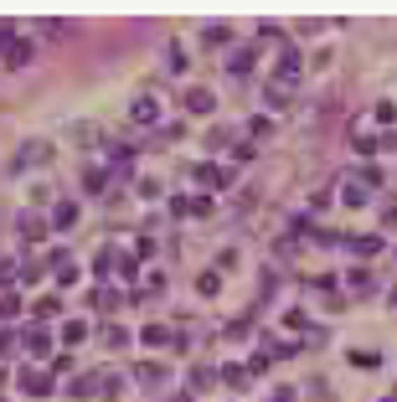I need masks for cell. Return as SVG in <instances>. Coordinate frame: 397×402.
<instances>
[{
  "label": "cell",
  "mask_w": 397,
  "mask_h": 402,
  "mask_svg": "<svg viewBox=\"0 0 397 402\" xmlns=\"http://www.w3.org/2000/svg\"><path fill=\"white\" fill-rule=\"evenodd\" d=\"M16 346H21V335H16V330H0V361L16 356Z\"/></svg>",
  "instance_id": "obj_30"
},
{
  "label": "cell",
  "mask_w": 397,
  "mask_h": 402,
  "mask_svg": "<svg viewBox=\"0 0 397 402\" xmlns=\"http://www.w3.org/2000/svg\"><path fill=\"white\" fill-rule=\"evenodd\" d=\"M88 304H93V309H109V315H114V309L124 304V300H119V289H109V284H103V289L88 294Z\"/></svg>",
  "instance_id": "obj_20"
},
{
  "label": "cell",
  "mask_w": 397,
  "mask_h": 402,
  "mask_svg": "<svg viewBox=\"0 0 397 402\" xmlns=\"http://www.w3.org/2000/svg\"><path fill=\"white\" fill-rule=\"evenodd\" d=\"M83 335H88V325H83V320H68V325H62V341H68V346H77Z\"/></svg>",
  "instance_id": "obj_33"
},
{
  "label": "cell",
  "mask_w": 397,
  "mask_h": 402,
  "mask_svg": "<svg viewBox=\"0 0 397 402\" xmlns=\"http://www.w3.org/2000/svg\"><path fill=\"white\" fill-rule=\"evenodd\" d=\"M397 119V103H377V124H392Z\"/></svg>",
  "instance_id": "obj_45"
},
{
  "label": "cell",
  "mask_w": 397,
  "mask_h": 402,
  "mask_svg": "<svg viewBox=\"0 0 397 402\" xmlns=\"http://www.w3.org/2000/svg\"><path fill=\"white\" fill-rule=\"evenodd\" d=\"M340 248H351L356 258H377L382 253V238H377V232H366V238H340Z\"/></svg>",
  "instance_id": "obj_12"
},
{
  "label": "cell",
  "mask_w": 397,
  "mask_h": 402,
  "mask_svg": "<svg viewBox=\"0 0 397 402\" xmlns=\"http://www.w3.org/2000/svg\"><path fill=\"white\" fill-rule=\"evenodd\" d=\"M57 160V145L52 139H26L21 155H16V171H26V165H52Z\"/></svg>",
  "instance_id": "obj_2"
},
{
  "label": "cell",
  "mask_w": 397,
  "mask_h": 402,
  "mask_svg": "<svg viewBox=\"0 0 397 402\" xmlns=\"http://www.w3.org/2000/svg\"><path fill=\"white\" fill-rule=\"evenodd\" d=\"M129 119H135V124H160V98H155V93H140L135 103H129Z\"/></svg>",
  "instance_id": "obj_6"
},
{
  "label": "cell",
  "mask_w": 397,
  "mask_h": 402,
  "mask_svg": "<svg viewBox=\"0 0 397 402\" xmlns=\"http://www.w3.org/2000/svg\"><path fill=\"white\" fill-rule=\"evenodd\" d=\"M83 186H88V196H103V186H109V171H103V165H88V171H83Z\"/></svg>",
  "instance_id": "obj_21"
},
{
  "label": "cell",
  "mask_w": 397,
  "mask_h": 402,
  "mask_svg": "<svg viewBox=\"0 0 397 402\" xmlns=\"http://www.w3.org/2000/svg\"><path fill=\"white\" fill-rule=\"evenodd\" d=\"M165 72H176V77L186 72V47H181V42H170V47H165Z\"/></svg>",
  "instance_id": "obj_22"
},
{
  "label": "cell",
  "mask_w": 397,
  "mask_h": 402,
  "mask_svg": "<svg viewBox=\"0 0 397 402\" xmlns=\"http://www.w3.org/2000/svg\"><path fill=\"white\" fill-rule=\"evenodd\" d=\"M269 402H294V387H279V392H274Z\"/></svg>",
  "instance_id": "obj_47"
},
{
  "label": "cell",
  "mask_w": 397,
  "mask_h": 402,
  "mask_svg": "<svg viewBox=\"0 0 397 402\" xmlns=\"http://www.w3.org/2000/svg\"><path fill=\"white\" fill-rule=\"evenodd\" d=\"M21 351H31V356H47V351H52V335H47L42 325H26V330H21Z\"/></svg>",
  "instance_id": "obj_10"
},
{
  "label": "cell",
  "mask_w": 397,
  "mask_h": 402,
  "mask_svg": "<svg viewBox=\"0 0 397 402\" xmlns=\"http://www.w3.org/2000/svg\"><path fill=\"white\" fill-rule=\"evenodd\" d=\"M181 109L191 114V119H211V114H217V93H211V88H186V98H181Z\"/></svg>",
  "instance_id": "obj_1"
},
{
  "label": "cell",
  "mask_w": 397,
  "mask_h": 402,
  "mask_svg": "<svg viewBox=\"0 0 397 402\" xmlns=\"http://www.w3.org/2000/svg\"><path fill=\"white\" fill-rule=\"evenodd\" d=\"M382 227H397V201H382Z\"/></svg>",
  "instance_id": "obj_46"
},
{
  "label": "cell",
  "mask_w": 397,
  "mask_h": 402,
  "mask_svg": "<svg viewBox=\"0 0 397 402\" xmlns=\"http://www.w3.org/2000/svg\"><path fill=\"white\" fill-rule=\"evenodd\" d=\"M284 325H289V330H315V325H310V315H304V309H284Z\"/></svg>",
  "instance_id": "obj_32"
},
{
  "label": "cell",
  "mask_w": 397,
  "mask_h": 402,
  "mask_svg": "<svg viewBox=\"0 0 397 402\" xmlns=\"http://www.w3.org/2000/svg\"><path fill=\"white\" fill-rule=\"evenodd\" d=\"M0 57H6V68H10V72H16V68H26V62L36 57V47L26 42V36H16V42H10L6 52H0Z\"/></svg>",
  "instance_id": "obj_9"
},
{
  "label": "cell",
  "mask_w": 397,
  "mask_h": 402,
  "mask_svg": "<svg viewBox=\"0 0 397 402\" xmlns=\"http://www.w3.org/2000/svg\"><path fill=\"white\" fill-rule=\"evenodd\" d=\"M263 98H269V109H289V103H294V88H289V83H279V77H269Z\"/></svg>",
  "instance_id": "obj_13"
},
{
  "label": "cell",
  "mask_w": 397,
  "mask_h": 402,
  "mask_svg": "<svg viewBox=\"0 0 397 402\" xmlns=\"http://www.w3.org/2000/svg\"><path fill=\"white\" fill-rule=\"evenodd\" d=\"M140 341H144V346H165V341H170V330H165V325H144V330H140Z\"/></svg>",
  "instance_id": "obj_29"
},
{
  "label": "cell",
  "mask_w": 397,
  "mask_h": 402,
  "mask_svg": "<svg viewBox=\"0 0 397 402\" xmlns=\"http://www.w3.org/2000/svg\"><path fill=\"white\" fill-rule=\"evenodd\" d=\"M98 392H103V397H119V392H124V377L103 366V371H98Z\"/></svg>",
  "instance_id": "obj_23"
},
{
  "label": "cell",
  "mask_w": 397,
  "mask_h": 402,
  "mask_svg": "<svg viewBox=\"0 0 397 402\" xmlns=\"http://www.w3.org/2000/svg\"><path fill=\"white\" fill-rule=\"evenodd\" d=\"M16 232H21L26 242H42L47 238V222H42V217H31V212H21L16 217Z\"/></svg>",
  "instance_id": "obj_15"
},
{
  "label": "cell",
  "mask_w": 397,
  "mask_h": 402,
  "mask_svg": "<svg viewBox=\"0 0 397 402\" xmlns=\"http://www.w3.org/2000/svg\"><path fill=\"white\" fill-rule=\"evenodd\" d=\"M263 134H274V119H269V114H258V119H248V139H253V145H258Z\"/></svg>",
  "instance_id": "obj_27"
},
{
  "label": "cell",
  "mask_w": 397,
  "mask_h": 402,
  "mask_svg": "<svg viewBox=\"0 0 397 402\" xmlns=\"http://www.w3.org/2000/svg\"><path fill=\"white\" fill-rule=\"evenodd\" d=\"M191 206H196V196H170V217H191Z\"/></svg>",
  "instance_id": "obj_39"
},
{
  "label": "cell",
  "mask_w": 397,
  "mask_h": 402,
  "mask_svg": "<svg viewBox=\"0 0 397 402\" xmlns=\"http://www.w3.org/2000/svg\"><path fill=\"white\" fill-rule=\"evenodd\" d=\"M160 191H165V186H160L155 176H144V180H140V196H144V201H160Z\"/></svg>",
  "instance_id": "obj_36"
},
{
  "label": "cell",
  "mask_w": 397,
  "mask_h": 402,
  "mask_svg": "<svg viewBox=\"0 0 397 402\" xmlns=\"http://www.w3.org/2000/svg\"><path fill=\"white\" fill-rule=\"evenodd\" d=\"M202 36H207V47H227V42H232V31H227V26H207Z\"/></svg>",
  "instance_id": "obj_31"
},
{
  "label": "cell",
  "mask_w": 397,
  "mask_h": 402,
  "mask_svg": "<svg viewBox=\"0 0 397 402\" xmlns=\"http://www.w3.org/2000/svg\"><path fill=\"white\" fill-rule=\"evenodd\" d=\"M52 279H57L62 289H73V284H77V263H73V258H68V263H57V268H52Z\"/></svg>",
  "instance_id": "obj_28"
},
{
  "label": "cell",
  "mask_w": 397,
  "mask_h": 402,
  "mask_svg": "<svg viewBox=\"0 0 397 402\" xmlns=\"http://www.w3.org/2000/svg\"><path fill=\"white\" fill-rule=\"evenodd\" d=\"M382 402H397V392H392V397H382Z\"/></svg>",
  "instance_id": "obj_49"
},
{
  "label": "cell",
  "mask_w": 397,
  "mask_h": 402,
  "mask_svg": "<svg viewBox=\"0 0 397 402\" xmlns=\"http://www.w3.org/2000/svg\"><path fill=\"white\" fill-rule=\"evenodd\" d=\"M52 227H57V232L77 227V201H57V206H52Z\"/></svg>",
  "instance_id": "obj_18"
},
{
  "label": "cell",
  "mask_w": 397,
  "mask_h": 402,
  "mask_svg": "<svg viewBox=\"0 0 397 402\" xmlns=\"http://www.w3.org/2000/svg\"><path fill=\"white\" fill-rule=\"evenodd\" d=\"M16 387H21L26 397H52V371H26V366H21Z\"/></svg>",
  "instance_id": "obj_5"
},
{
  "label": "cell",
  "mask_w": 397,
  "mask_h": 402,
  "mask_svg": "<svg viewBox=\"0 0 397 402\" xmlns=\"http://www.w3.org/2000/svg\"><path fill=\"white\" fill-rule=\"evenodd\" d=\"M57 309H62L57 300H36V325H42V320H52V315H57Z\"/></svg>",
  "instance_id": "obj_40"
},
{
  "label": "cell",
  "mask_w": 397,
  "mask_h": 402,
  "mask_svg": "<svg viewBox=\"0 0 397 402\" xmlns=\"http://www.w3.org/2000/svg\"><path fill=\"white\" fill-rule=\"evenodd\" d=\"M42 279H47V263H36V258H21V274H16L21 289H31V284H42Z\"/></svg>",
  "instance_id": "obj_19"
},
{
  "label": "cell",
  "mask_w": 397,
  "mask_h": 402,
  "mask_svg": "<svg viewBox=\"0 0 397 402\" xmlns=\"http://www.w3.org/2000/svg\"><path fill=\"white\" fill-rule=\"evenodd\" d=\"M93 392H98V371H93V377H77V382L68 387V397H77V402H88Z\"/></svg>",
  "instance_id": "obj_25"
},
{
  "label": "cell",
  "mask_w": 397,
  "mask_h": 402,
  "mask_svg": "<svg viewBox=\"0 0 397 402\" xmlns=\"http://www.w3.org/2000/svg\"><path fill=\"white\" fill-rule=\"evenodd\" d=\"M248 330H253V320H232V325H227V335H232V341H243Z\"/></svg>",
  "instance_id": "obj_44"
},
{
  "label": "cell",
  "mask_w": 397,
  "mask_h": 402,
  "mask_svg": "<svg viewBox=\"0 0 397 402\" xmlns=\"http://www.w3.org/2000/svg\"><path fill=\"white\" fill-rule=\"evenodd\" d=\"M299 72H304V57H299V52H294V47L284 42V47H279V68H274V77L294 88V83H299Z\"/></svg>",
  "instance_id": "obj_3"
},
{
  "label": "cell",
  "mask_w": 397,
  "mask_h": 402,
  "mask_svg": "<svg viewBox=\"0 0 397 402\" xmlns=\"http://www.w3.org/2000/svg\"><path fill=\"white\" fill-rule=\"evenodd\" d=\"M346 289L356 294V300H366V294H372V289H377V279H372V268H351V274H346Z\"/></svg>",
  "instance_id": "obj_14"
},
{
  "label": "cell",
  "mask_w": 397,
  "mask_h": 402,
  "mask_svg": "<svg viewBox=\"0 0 397 402\" xmlns=\"http://www.w3.org/2000/svg\"><path fill=\"white\" fill-rule=\"evenodd\" d=\"M21 315V294H6V300H0V320H16Z\"/></svg>",
  "instance_id": "obj_37"
},
{
  "label": "cell",
  "mask_w": 397,
  "mask_h": 402,
  "mask_svg": "<svg viewBox=\"0 0 397 402\" xmlns=\"http://www.w3.org/2000/svg\"><path fill=\"white\" fill-rule=\"evenodd\" d=\"M119 258H124V253H114V248H98V253H93V274H98L103 284H109V279H114V268H119Z\"/></svg>",
  "instance_id": "obj_17"
},
{
  "label": "cell",
  "mask_w": 397,
  "mask_h": 402,
  "mask_svg": "<svg viewBox=\"0 0 397 402\" xmlns=\"http://www.w3.org/2000/svg\"><path fill=\"white\" fill-rule=\"evenodd\" d=\"M387 300H392V309H397V284H392V294H387Z\"/></svg>",
  "instance_id": "obj_48"
},
{
  "label": "cell",
  "mask_w": 397,
  "mask_h": 402,
  "mask_svg": "<svg viewBox=\"0 0 397 402\" xmlns=\"http://www.w3.org/2000/svg\"><path fill=\"white\" fill-rule=\"evenodd\" d=\"M217 377H222L217 366H191V371H186V392L202 397V392H211V387H217Z\"/></svg>",
  "instance_id": "obj_7"
},
{
  "label": "cell",
  "mask_w": 397,
  "mask_h": 402,
  "mask_svg": "<svg viewBox=\"0 0 397 402\" xmlns=\"http://www.w3.org/2000/svg\"><path fill=\"white\" fill-rule=\"evenodd\" d=\"M98 346H103V351H129V330L124 325H103L98 330Z\"/></svg>",
  "instance_id": "obj_16"
},
{
  "label": "cell",
  "mask_w": 397,
  "mask_h": 402,
  "mask_svg": "<svg viewBox=\"0 0 397 402\" xmlns=\"http://www.w3.org/2000/svg\"><path fill=\"white\" fill-rule=\"evenodd\" d=\"M222 268H237V248H222L217 253V274H222Z\"/></svg>",
  "instance_id": "obj_42"
},
{
  "label": "cell",
  "mask_w": 397,
  "mask_h": 402,
  "mask_svg": "<svg viewBox=\"0 0 397 402\" xmlns=\"http://www.w3.org/2000/svg\"><path fill=\"white\" fill-rule=\"evenodd\" d=\"M135 382L144 387V392H165V382H170V371L160 366V361H140V366H135Z\"/></svg>",
  "instance_id": "obj_4"
},
{
  "label": "cell",
  "mask_w": 397,
  "mask_h": 402,
  "mask_svg": "<svg viewBox=\"0 0 397 402\" xmlns=\"http://www.w3.org/2000/svg\"><path fill=\"white\" fill-rule=\"evenodd\" d=\"M382 150H387V155H397V129H387V134L377 139V155H382Z\"/></svg>",
  "instance_id": "obj_43"
},
{
  "label": "cell",
  "mask_w": 397,
  "mask_h": 402,
  "mask_svg": "<svg viewBox=\"0 0 397 402\" xmlns=\"http://www.w3.org/2000/svg\"><path fill=\"white\" fill-rule=\"evenodd\" d=\"M340 201L346 206H356V212H361V206H372V186H361V180H346V186H340Z\"/></svg>",
  "instance_id": "obj_11"
},
{
  "label": "cell",
  "mask_w": 397,
  "mask_h": 402,
  "mask_svg": "<svg viewBox=\"0 0 397 402\" xmlns=\"http://www.w3.org/2000/svg\"><path fill=\"white\" fill-rule=\"evenodd\" d=\"M222 382H227V387H237V392H243V387H248V371H243V366H222Z\"/></svg>",
  "instance_id": "obj_34"
},
{
  "label": "cell",
  "mask_w": 397,
  "mask_h": 402,
  "mask_svg": "<svg viewBox=\"0 0 397 402\" xmlns=\"http://www.w3.org/2000/svg\"><path fill=\"white\" fill-rule=\"evenodd\" d=\"M356 155H361V160H372V155H377V139L361 134V139H356Z\"/></svg>",
  "instance_id": "obj_41"
},
{
  "label": "cell",
  "mask_w": 397,
  "mask_h": 402,
  "mask_svg": "<svg viewBox=\"0 0 397 402\" xmlns=\"http://www.w3.org/2000/svg\"><path fill=\"white\" fill-rule=\"evenodd\" d=\"M0 387H6V371H0Z\"/></svg>",
  "instance_id": "obj_50"
},
{
  "label": "cell",
  "mask_w": 397,
  "mask_h": 402,
  "mask_svg": "<svg viewBox=\"0 0 397 402\" xmlns=\"http://www.w3.org/2000/svg\"><path fill=\"white\" fill-rule=\"evenodd\" d=\"M253 62H258V47H232L227 52V72L232 77H248V72H253Z\"/></svg>",
  "instance_id": "obj_8"
},
{
  "label": "cell",
  "mask_w": 397,
  "mask_h": 402,
  "mask_svg": "<svg viewBox=\"0 0 397 402\" xmlns=\"http://www.w3.org/2000/svg\"><path fill=\"white\" fill-rule=\"evenodd\" d=\"M196 294H202V300H211V294H222V274H217V268H207V274L196 279Z\"/></svg>",
  "instance_id": "obj_24"
},
{
  "label": "cell",
  "mask_w": 397,
  "mask_h": 402,
  "mask_svg": "<svg viewBox=\"0 0 397 402\" xmlns=\"http://www.w3.org/2000/svg\"><path fill=\"white\" fill-rule=\"evenodd\" d=\"M304 392H310L315 402H325V397H330V377H310V387H304Z\"/></svg>",
  "instance_id": "obj_35"
},
{
  "label": "cell",
  "mask_w": 397,
  "mask_h": 402,
  "mask_svg": "<svg viewBox=\"0 0 397 402\" xmlns=\"http://www.w3.org/2000/svg\"><path fill=\"white\" fill-rule=\"evenodd\" d=\"M346 361H351V366H361V371H377L382 366V351H351Z\"/></svg>",
  "instance_id": "obj_26"
},
{
  "label": "cell",
  "mask_w": 397,
  "mask_h": 402,
  "mask_svg": "<svg viewBox=\"0 0 397 402\" xmlns=\"http://www.w3.org/2000/svg\"><path fill=\"white\" fill-rule=\"evenodd\" d=\"M232 155H237V160H258V145H253V139H237V145H232Z\"/></svg>",
  "instance_id": "obj_38"
}]
</instances>
